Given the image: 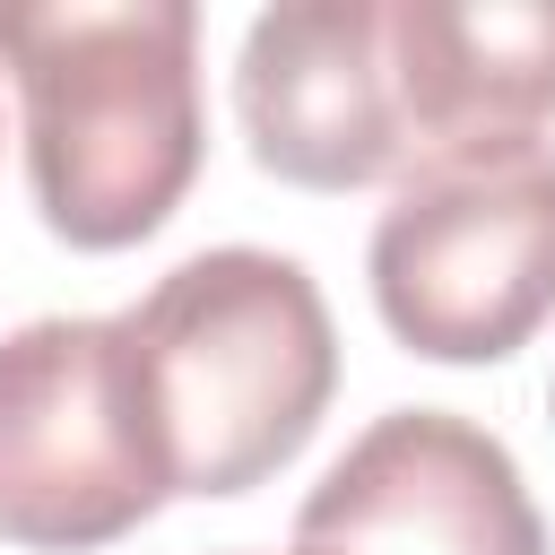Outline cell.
I'll return each mask as SVG.
<instances>
[{"label":"cell","mask_w":555,"mask_h":555,"mask_svg":"<svg viewBox=\"0 0 555 555\" xmlns=\"http://www.w3.org/2000/svg\"><path fill=\"white\" fill-rule=\"evenodd\" d=\"M295 555H312V546H295Z\"/></svg>","instance_id":"cell-8"},{"label":"cell","mask_w":555,"mask_h":555,"mask_svg":"<svg viewBox=\"0 0 555 555\" xmlns=\"http://www.w3.org/2000/svg\"><path fill=\"white\" fill-rule=\"evenodd\" d=\"M234 121L251 165L295 191L408 182L390 95V0H278L234 61Z\"/></svg>","instance_id":"cell-6"},{"label":"cell","mask_w":555,"mask_h":555,"mask_svg":"<svg viewBox=\"0 0 555 555\" xmlns=\"http://www.w3.org/2000/svg\"><path fill=\"white\" fill-rule=\"evenodd\" d=\"M312 555H546V520L520 486V460L451 416L390 408L373 416L295 512Z\"/></svg>","instance_id":"cell-5"},{"label":"cell","mask_w":555,"mask_h":555,"mask_svg":"<svg viewBox=\"0 0 555 555\" xmlns=\"http://www.w3.org/2000/svg\"><path fill=\"white\" fill-rule=\"evenodd\" d=\"M173 503L121 312H52L0 338V538L87 555Z\"/></svg>","instance_id":"cell-3"},{"label":"cell","mask_w":555,"mask_h":555,"mask_svg":"<svg viewBox=\"0 0 555 555\" xmlns=\"http://www.w3.org/2000/svg\"><path fill=\"white\" fill-rule=\"evenodd\" d=\"M390 95L408 182L538 156L555 130V0H390Z\"/></svg>","instance_id":"cell-7"},{"label":"cell","mask_w":555,"mask_h":555,"mask_svg":"<svg viewBox=\"0 0 555 555\" xmlns=\"http://www.w3.org/2000/svg\"><path fill=\"white\" fill-rule=\"evenodd\" d=\"M173 494L269 486L338 390V330L304 260L225 243L173 260L121 312Z\"/></svg>","instance_id":"cell-2"},{"label":"cell","mask_w":555,"mask_h":555,"mask_svg":"<svg viewBox=\"0 0 555 555\" xmlns=\"http://www.w3.org/2000/svg\"><path fill=\"white\" fill-rule=\"evenodd\" d=\"M0 69L26 121V191L61 243H147L199 182L191 0H0Z\"/></svg>","instance_id":"cell-1"},{"label":"cell","mask_w":555,"mask_h":555,"mask_svg":"<svg viewBox=\"0 0 555 555\" xmlns=\"http://www.w3.org/2000/svg\"><path fill=\"white\" fill-rule=\"evenodd\" d=\"M364 269L408 356L434 364L520 356L555 321V147L399 182Z\"/></svg>","instance_id":"cell-4"}]
</instances>
